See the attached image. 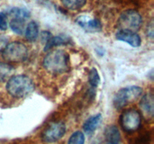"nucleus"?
Instances as JSON below:
<instances>
[{
  "label": "nucleus",
  "mask_w": 154,
  "mask_h": 144,
  "mask_svg": "<svg viewBox=\"0 0 154 144\" xmlns=\"http://www.w3.org/2000/svg\"><path fill=\"white\" fill-rule=\"evenodd\" d=\"M43 66L52 74H63L69 69V56L63 50H54L45 56Z\"/></svg>",
  "instance_id": "nucleus-1"
},
{
  "label": "nucleus",
  "mask_w": 154,
  "mask_h": 144,
  "mask_svg": "<svg viewBox=\"0 0 154 144\" xmlns=\"http://www.w3.org/2000/svg\"><path fill=\"white\" fill-rule=\"evenodd\" d=\"M35 89L33 81L26 75H15L8 79L6 90L10 95L16 98H23L29 95Z\"/></svg>",
  "instance_id": "nucleus-2"
},
{
  "label": "nucleus",
  "mask_w": 154,
  "mask_h": 144,
  "mask_svg": "<svg viewBox=\"0 0 154 144\" xmlns=\"http://www.w3.org/2000/svg\"><path fill=\"white\" fill-rule=\"evenodd\" d=\"M142 92V88L138 86H130L121 88L114 96V106L117 110L122 109L138 100Z\"/></svg>",
  "instance_id": "nucleus-3"
},
{
  "label": "nucleus",
  "mask_w": 154,
  "mask_h": 144,
  "mask_svg": "<svg viewBox=\"0 0 154 144\" xmlns=\"http://www.w3.org/2000/svg\"><path fill=\"white\" fill-rule=\"evenodd\" d=\"M2 56L5 60L11 62H20L24 61L28 56V50L24 44L14 41L5 46Z\"/></svg>",
  "instance_id": "nucleus-4"
},
{
  "label": "nucleus",
  "mask_w": 154,
  "mask_h": 144,
  "mask_svg": "<svg viewBox=\"0 0 154 144\" xmlns=\"http://www.w3.org/2000/svg\"><path fill=\"white\" fill-rule=\"evenodd\" d=\"M120 126L127 133H133L141 128V116L137 110L129 109L123 111L120 117Z\"/></svg>",
  "instance_id": "nucleus-5"
},
{
  "label": "nucleus",
  "mask_w": 154,
  "mask_h": 144,
  "mask_svg": "<svg viewBox=\"0 0 154 144\" xmlns=\"http://www.w3.org/2000/svg\"><path fill=\"white\" fill-rule=\"evenodd\" d=\"M142 25V17L137 10H126L123 11L118 20V26L120 29L130 30L136 32Z\"/></svg>",
  "instance_id": "nucleus-6"
},
{
  "label": "nucleus",
  "mask_w": 154,
  "mask_h": 144,
  "mask_svg": "<svg viewBox=\"0 0 154 144\" xmlns=\"http://www.w3.org/2000/svg\"><path fill=\"white\" fill-rule=\"evenodd\" d=\"M66 125L62 122H56L48 126L42 134V140L45 142L51 143L60 140L66 134Z\"/></svg>",
  "instance_id": "nucleus-7"
},
{
  "label": "nucleus",
  "mask_w": 154,
  "mask_h": 144,
  "mask_svg": "<svg viewBox=\"0 0 154 144\" xmlns=\"http://www.w3.org/2000/svg\"><path fill=\"white\" fill-rule=\"evenodd\" d=\"M75 22L79 26L88 32H99L102 30V24L98 19L92 18L87 15H81L75 20Z\"/></svg>",
  "instance_id": "nucleus-8"
},
{
  "label": "nucleus",
  "mask_w": 154,
  "mask_h": 144,
  "mask_svg": "<svg viewBox=\"0 0 154 144\" xmlns=\"http://www.w3.org/2000/svg\"><path fill=\"white\" fill-rule=\"evenodd\" d=\"M141 113L146 120H152L154 116V96L152 92L143 95L140 101Z\"/></svg>",
  "instance_id": "nucleus-9"
},
{
  "label": "nucleus",
  "mask_w": 154,
  "mask_h": 144,
  "mask_svg": "<svg viewBox=\"0 0 154 144\" xmlns=\"http://www.w3.org/2000/svg\"><path fill=\"white\" fill-rule=\"evenodd\" d=\"M116 38L121 41L126 42L133 47H138L141 46V37L137 34L136 32L120 29L116 34Z\"/></svg>",
  "instance_id": "nucleus-10"
},
{
  "label": "nucleus",
  "mask_w": 154,
  "mask_h": 144,
  "mask_svg": "<svg viewBox=\"0 0 154 144\" xmlns=\"http://www.w3.org/2000/svg\"><path fill=\"white\" fill-rule=\"evenodd\" d=\"M105 137L106 144H120L121 135L117 126H108L105 130Z\"/></svg>",
  "instance_id": "nucleus-11"
},
{
  "label": "nucleus",
  "mask_w": 154,
  "mask_h": 144,
  "mask_svg": "<svg viewBox=\"0 0 154 144\" xmlns=\"http://www.w3.org/2000/svg\"><path fill=\"white\" fill-rule=\"evenodd\" d=\"M102 119V116L101 113H98L96 115L90 117L88 119L86 120L85 122L84 123V125H83V129H84V132L88 134H93L98 128L99 124H101Z\"/></svg>",
  "instance_id": "nucleus-12"
},
{
  "label": "nucleus",
  "mask_w": 154,
  "mask_h": 144,
  "mask_svg": "<svg viewBox=\"0 0 154 144\" xmlns=\"http://www.w3.org/2000/svg\"><path fill=\"white\" fill-rule=\"evenodd\" d=\"M70 43V38L68 37L67 35H64V34H60V35L55 36V37H51L49 39L48 41L45 43V51H48L51 49V48L54 47V46H61V45H66Z\"/></svg>",
  "instance_id": "nucleus-13"
},
{
  "label": "nucleus",
  "mask_w": 154,
  "mask_h": 144,
  "mask_svg": "<svg viewBox=\"0 0 154 144\" xmlns=\"http://www.w3.org/2000/svg\"><path fill=\"white\" fill-rule=\"evenodd\" d=\"M25 36L27 40L30 42H34L37 40L39 34L38 26L35 21H31L29 22L25 28Z\"/></svg>",
  "instance_id": "nucleus-14"
},
{
  "label": "nucleus",
  "mask_w": 154,
  "mask_h": 144,
  "mask_svg": "<svg viewBox=\"0 0 154 144\" xmlns=\"http://www.w3.org/2000/svg\"><path fill=\"white\" fill-rule=\"evenodd\" d=\"M14 71V68L11 64L0 62V82H4L10 78Z\"/></svg>",
  "instance_id": "nucleus-15"
},
{
  "label": "nucleus",
  "mask_w": 154,
  "mask_h": 144,
  "mask_svg": "<svg viewBox=\"0 0 154 144\" xmlns=\"http://www.w3.org/2000/svg\"><path fill=\"white\" fill-rule=\"evenodd\" d=\"M12 18L22 20L26 21L30 17V13L28 10L22 8H13L9 12Z\"/></svg>",
  "instance_id": "nucleus-16"
},
{
  "label": "nucleus",
  "mask_w": 154,
  "mask_h": 144,
  "mask_svg": "<svg viewBox=\"0 0 154 144\" xmlns=\"http://www.w3.org/2000/svg\"><path fill=\"white\" fill-rule=\"evenodd\" d=\"M10 28L16 34H23L25 32V21L12 18L10 22Z\"/></svg>",
  "instance_id": "nucleus-17"
},
{
  "label": "nucleus",
  "mask_w": 154,
  "mask_h": 144,
  "mask_svg": "<svg viewBox=\"0 0 154 144\" xmlns=\"http://www.w3.org/2000/svg\"><path fill=\"white\" fill-rule=\"evenodd\" d=\"M62 3L69 10H75L81 9L85 5L87 0H61Z\"/></svg>",
  "instance_id": "nucleus-18"
},
{
  "label": "nucleus",
  "mask_w": 154,
  "mask_h": 144,
  "mask_svg": "<svg viewBox=\"0 0 154 144\" xmlns=\"http://www.w3.org/2000/svg\"><path fill=\"white\" fill-rule=\"evenodd\" d=\"M151 140L152 136L150 132L144 130L135 138L132 144H151Z\"/></svg>",
  "instance_id": "nucleus-19"
},
{
  "label": "nucleus",
  "mask_w": 154,
  "mask_h": 144,
  "mask_svg": "<svg viewBox=\"0 0 154 144\" xmlns=\"http://www.w3.org/2000/svg\"><path fill=\"white\" fill-rule=\"evenodd\" d=\"M84 142H85V136L84 133L80 130L74 132L68 141V144H84Z\"/></svg>",
  "instance_id": "nucleus-20"
},
{
  "label": "nucleus",
  "mask_w": 154,
  "mask_h": 144,
  "mask_svg": "<svg viewBox=\"0 0 154 144\" xmlns=\"http://www.w3.org/2000/svg\"><path fill=\"white\" fill-rule=\"evenodd\" d=\"M89 82L93 88H96L100 83V76L98 70L95 68H93L89 73Z\"/></svg>",
  "instance_id": "nucleus-21"
},
{
  "label": "nucleus",
  "mask_w": 154,
  "mask_h": 144,
  "mask_svg": "<svg viewBox=\"0 0 154 144\" xmlns=\"http://www.w3.org/2000/svg\"><path fill=\"white\" fill-rule=\"evenodd\" d=\"M8 15L5 12H0V30L5 31L8 28Z\"/></svg>",
  "instance_id": "nucleus-22"
},
{
  "label": "nucleus",
  "mask_w": 154,
  "mask_h": 144,
  "mask_svg": "<svg viewBox=\"0 0 154 144\" xmlns=\"http://www.w3.org/2000/svg\"><path fill=\"white\" fill-rule=\"evenodd\" d=\"M51 37H52V35H51V34L49 32H43L42 33V38L45 43L48 41Z\"/></svg>",
  "instance_id": "nucleus-23"
},
{
  "label": "nucleus",
  "mask_w": 154,
  "mask_h": 144,
  "mask_svg": "<svg viewBox=\"0 0 154 144\" xmlns=\"http://www.w3.org/2000/svg\"><path fill=\"white\" fill-rule=\"evenodd\" d=\"M147 35L150 37L151 38H153V23H150V27H148L147 29Z\"/></svg>",
  "instance_id": "nucleus-24"
},
{
  "label": "nucleus",
  "mask_w": 154,
  "mask_h": 144,
  "mask_svg": "<svg viewBox=\"0 0 154 144\" xmlns=\"http://www.w3.org/2000/svg\"><path fill=\"white\" fill-rule=\"evenodd\" d=\"M7 40V39L5 38V37H3L2 35H0V50L3 49L5 46V42Z\"/></svg>",
  "instance_id": "nucleus-25"
}]
</instances>
